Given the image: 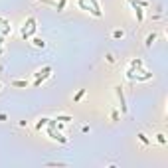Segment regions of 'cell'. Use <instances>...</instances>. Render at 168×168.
Listing matches in <instances>:
<instances>
[{
    "mask_svg": "<svg viewBox=\"0 0 168 168\" xmlns=\"http://www.w3.org/2000/svg\"><path fill=\"white\" fill-rule=\"evenodd\" d=\"M48 121H50V119H40V123L36 125V129H42V127H46V125H48Z\"/></svg>",
    "mask_w": 168,
    "mask_h": 168,
    "instance_id": "11",
    "label": "cell"
},
{
    "mask_svg": "<svg viewBox=\"0 0 168 168\" xmlns=\"http://www.w3.org/2000/svg\"><path fill=\"white\" fill-rule=\"evenodd\" d=\"M36 24H38V22H36V18H34V16H30V18L24 22V26H22V32H20L24 40H28L30 36H34V34H36Z\"/></svg>",
    "mask_w": 168,
    "mask_h": 168,
    "instance_id": "2",
    "label": "cell"
},
{
    "mask_svg": "<svg viewBox=\"0 0 168 168\" xmlns=\"http://www.w3.org/2000/svg\"><path fill=\"white\" fill-rule=\"evenodd\" d=\"M156 140H158L160 144H164V143H166V137H164V134L160 133V134H156Z\"/></svg>",
    "mask_w": 168,
    "mask_h": 168,
    "instance_id": "12",
    "label": "cell"
},
{
    "mask_svg": "<svg viewBox=\"0 0 168 168\" xmlns=\"http://www.w3.org/2000/svg\"><path fill=\"white\" fill-rule=\"evenodd\" d=\"M56 121H61V123H67V121H73V117H67V115H59Z\"/></svg>",
    "mask_w": 168,
    "mask_h": 168,
    "instance_id": "10",
    "label": "cell"
},
{
    "mask_svg": "<svg viewBox=\"0 0 168 168\" xmlns=\"http://www.w3.org/2000/svg\"><path fill=\"white\" fill-rule=\"evenodd\" d=\"M50 73H52V67L50 66H46V67H42L40 71L36 73V81H34V87H38V85H42V81L50 77Z\"/></svg>",
    "mask_w": 168,
    "mask_h": 168,
    "instance_id": "4",
    "label": "cell"
},
{
    "mask_svg": "<svg viewBox=\"0 0 168 168\" xmlns=\"http://www.w3.org/2000/svg\"><path fill=\"white\" fill-rule=\"evenodd\" d=\"M14 87H26V85H28V83H26V81H14Z\"/></svg>",
    "mask_w": 168,
    "mask_h": 168,
    "instance_id": "13",
    "label": "cell"
},
{
    "mask_svg": "<svg viewBox=\"0 0 168 168\" xmlns=\"http://www.w3.org/2000/svg\"><path fill=\"white\" fill-rule=\"evenodd\" d=\"M129 2H131V0H129Z\"/></svg>",
    "mask_w": 168,
    "mask_h": 168,
    "instance_id": "16",
    "label": "cell"
},
{
    "mask_svg": "<svg viewBox=\"0 0 168 168\" xmlns=\"http://www.w3.org/2000/svg\"><path fill=\"white\" fill-rule=\"evenodd\" d=\"M127 77L131 79V81H148L150 77H152V73L140 67V71H138V73H134V71H131V69H129V71H127Z\"/></svg>",
    "mask_w": 168,
    "mask_h": 168,
    "instance_id": "3",
    "label": "cell"
},
{
    "mask_svg": "<svg viewBox=\"0 0 168 168\" xmlns=\"http://www.w3.org/2000/svg\"><path fill=\"white\" fill-rule=\"evenodd\" d=\"M77 4H79L81 10H85V12H91L95 18H101V16H103L101 6H99V2H97V0H77Z\"/></svg>",
    "mask_w": 168,
    "mask_h": 168,
    "instance_id": "1",
    "label": "cell"
},
{
    "mask_svg": "<svg viewBox=\"0 0 168 168\" xmlns=\"http://www.w3.org/2000/svg\"><path fill=\"white\" fill-rule=\"evenodd\" d=\"M32 44H34L36 48H46V42L42 40V38H34V40H32Z\"/></svg>",
    "mask_w": 168,
    "mask_h": 168,
    "instance_id": "8",
    "label": "cell"
},
{
    "mask_svg": "<svg viewBox=\"0 0 168 168\" xmlns=\"http://www.w3.org/2000/svg\"><path fill=\"white\" fill-rule=\"evenodd\" d=\"M113 38H115V40H123V38H125V32H123V30H115V32H113Z\"/></svg>",
    "mask_w": 168,
    "mask_h": 168,
    "instance_id": "9",
    "label": "cell"
},
{
    "mask_svg": "<svg viewBox=\"0 0 168 168\" xmlns=\"http://www.w3.org/2000/svg\"><path fill=\"white\" fill-rule=\"evenodd\" d=\"M131 4H133V8H134V14H137V20L138 22H143L144 20V12H143V6L137 2V0H131Z\"/></svg>",
    "mask_w": 168,
    "mask_h": 168,
    "instance_id": "6",
    "label": "cell"
},
{
    "mask_svg": "<svg viewBox=\"0 0 168 168\" xmlns=\"http://www.w3.org/2000/svg\"><path fill=\"white\" fill-rule=\"evenodd\" d=\"M138 138H140V143H143V144H148V138H146V134L140 133V134H138Z\"/></svg>",
    "mask_w": 168,
    "mask_h": 168,
    "instance_id": "14",
    "label": "cell"
},
{
    "mask_svg": "<svg viewBox=\"0 0 168 168\" xmlns=\"http://www.w3.org/2000/svg\"><path fill=\"white\" fill-rule=\"evenodd\" d=\"M83 93H85V91H83V89H79V93H77V95H75V97H73V101H79V99H81V97H83Z\"/></svg>",
    "mask_w": 168,
    "mask_h": 168,
    "instance_id": "15",
    "label": "cell"
},
{
    "mask_svg": "<svg viewBox=\"0 0 168 168\" xmlns=\"http://www.w3.org/2000/svg\"><path fill=\"white\" fill-rule=\"evenodd\" d=\"M154 40H156V34H154V32H152V34H148V38H146V42H144V46H146V48H150V46H152V44H154Z\"/></svg>",
    "mask_w": 168,
    "mask_h": 168,
    "instance_id": "7",
    "label": "cell"
},
{
    "mask_svg": "<svg viewBox=\"0 0 168 168\" xmlns=\"http://www.w3.org/2000/svg\"><path fill=\"white\" fill-rule=\"evenodd\" d=\"M115 93H117V97H119V101H121V111L127 113V101H125V95H123V87H121V85H117V87H115Z\"/></svg>",
    "mask_w": 168,
    "mask_h": 168,
    "instance_id": "5",
    "label": "cell"
}]
</instances>
